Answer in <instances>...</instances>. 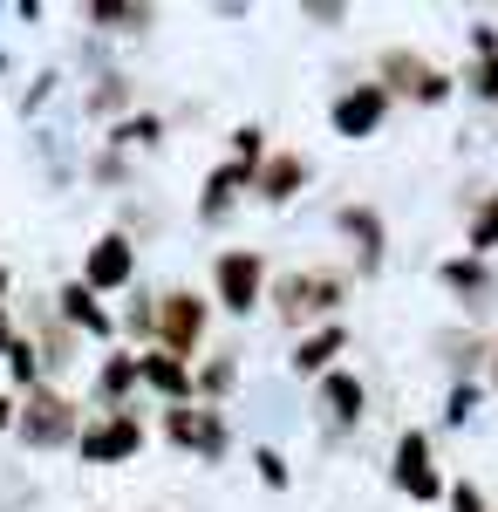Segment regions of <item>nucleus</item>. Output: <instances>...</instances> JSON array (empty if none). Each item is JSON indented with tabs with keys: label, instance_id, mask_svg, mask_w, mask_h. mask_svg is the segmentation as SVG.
I'll use <instances>...</instances> for the list:
<instances>
[{
	"label": "nucleus",
	"instance_id": "nucleus-4",
	"mask_svg": "<svg viewBox=\"0 0 498 512\" xmlns=\"http://www.w3.org/2000/svg\"><path fill=\"white\" fill-rule=\"evenodd\" d=\"M198 328H205V301L198 294H164V308H157V335H164V355H192Z\"/></svg>",
	"mask_w": 498,
	"mask_h": 512
},
{
	"label": "nucleus",
	"instance_id": "nucleus-2",
	"mask_svg": "<svg viewBox=\"0 0 498 512\" xmlns=\"http://www.w3.org/2000/svg\"><path fill=\"white\" fill-rule=\"evenodd\" d=\"M260 280H267V260L260 253H219V301L232 315H253L260 308Z\"/></svg>",
	"mask_w": 498,
	"mask_h": 512
},
{
	"label": "nucleus",
	"instance_id": "nucleus-18",
	"mask_svg": "<svg viewBox=\"0 0 498 512\" xmlns=\"http://www.w3.org/2000/svg\"><path fill=\"white\" fill-rule=\"evenodd\" d=\"M130 383H137V362H130V355H110V362H103V396L116 403V396L130 390Z\"/></svg>",
	"mask_w": 498,
	"mask_h": 512
},
{
	"label": "nucleus",
	"instance_id": "nucleus-1",
	"mask_svg": "<svg viewBox=\"0 0 498 512\" xmlns=\"http://www.w3.org/2000/svg\"><path fill=\"white\" fill-rule=\"evenodd\" d=\"M28 444H62V437H76V403L55 390H28V410L14 417Z\"/></svg>",
	"mask_w": 498,
	"mask_h": 512
},
{
	"label": "nucleus",
	"instance_id": "nucleus-25",
	"mask_svg": "<svg viewBox=\"0 0 498 512\" xmlns=\"http://www.w3.org/2000/svg\"><path fill=\"white\" fill-rule=\"evenodd\" d=\"M205 390H232V362H212L205 369Z\"/></svg>",
	"mask_w": 498,
	"mask_h": 512
},
{
	"label": "nucleus",
	"instance_id": "nucleus-21",
	"mask_svg": "<svg viewBox=\"0 0 498 512\" xmlns=\"http://www.w3.org/2000/svg\"><path fill=\"white\" fill-rule=\"evenodd\" d=\"M444 280H451V287H471V294H478V287H485V274H478V267H471V260H458V267H444Z\"/></svg>",
	"mask_w": 498,
	"mask_h": 512
},
{
	"label": "nucleus",
	"instance_id": "nucleus-23",
	"mask_svg": "<svg viewBox=\"0 0 498 512\" xmlns=\"http://www.w3.org/2000/svg\"><path fill=\"white\" fill-rule=\"evenodd\" d=\"M478 96H498V55L478 62Z\"/></svg>",
	"mask_w": 498,
	"mask_h": 512
},
{
	"label": "nucleus",
	"instance_id": "nucleus-6",
	"mask_svg": "<svg viewBox=\"0 0 498 512\" xmlns=\"http://www.w3.org/2000/svg\"><path fill=\"white\" fill-rule=\"evenodd\" d=\"M389 117V82H362L335 103V137H369Z\"/></svg>",
	"mask_w": 498,
	"mask_h": 512
},
{
	"label": "nucleus",
	"instance_id": "nucleus-29",
	"mask_svg": "<svg viewBox=\"0 0 498 512\" xmlns=\"http://www.w3.org/2000/svg\"><path fill=\"white\" fill-rule=\"evenodd\" d=\"M492 376H498V369H492Z\"/></svg>",
	"mask_w": 498,
	"mask_h": 512
},
{
	"label": "nucleus",
	"instance_id": "nucleus-17",
	"mask_svg": "<svg viewBox=\"0 0 498 512\" xmlns=\"http://www.w3.org/2000/svg\"><path fill=\"white\" fill-rule=\"evenodd\" d=\"M239 185H246V164H219V171L205 178V219H219V212H226V198L239 192Z\"/></svg>",
	"mask_w": 498,
	"mask_h": 512
},
{
	"label": "nucleus",
	"instance_id": "nucleus-16",
	"mask_svg": "<svg viewBox=\"0 0 498 512\" xmlns=\"http://www.w3.org/2000/svg\"><path fill=\"white\" fill-rule=\"evenodd\" d=\"M342 233H355V239H362V260H369V267L383 260V226H376V212L348 205V212H342Z\"/></svg>",
	"mask_w": 498,
	"mask_h": 512
},
{
	"label": "nucleus",
	"instance_id": "nucleus-28",
	"mask_svg": "<svg viewBox=\"0 0 498 512\" xmlns=\"http://www.w3.org/2000/svg\"><path fill=\"white\" fill-rule=\"evenodd\" d=\"M0 294H7V267H0Z\"/></svg>",
	"mask_w": 498,
	"mask_h": 512
},
{
	"label": "nucleus",
	"instance_id": "nucleus-3",
	"mask_svg": "<svg viewBox=\"0 0 498 512\" xmlns=\"http://www.w3.org/2000/svg\"><path fill=\"white\" fill-rule=\"evenodd\" d=\"M396 485L410 499H444V472L430 465V437L423 431H403V444H396Z\"/></svg>",
	"mask_w": 498,
	"mask_h": 512
},
{
	"label": "nucleus",
	"instance_id": "nucleus-20",
	"mask_svg": "<svg viewBox=\"0 0 498 512\" xmlns=\"http://www.w3.org/2000/svg\"><path fill=\"white\" fill-rule=\"evenodd\" d=\"M492 239H498V205H485L478 226H471V253H492Z\"/></svg>",
	"mask_w": 498,
	"mask_h": 512
},
{
	"label": "nucleus",
	"instance_id": "nucleus-22",
	"mask_svg": "<svg viewBox=\"0 0 498 512\" xmlns=\"http://www.w3.org/2000/svg\"><path fill=\"white\" fill-rule=\"evenodd\" d=\"M253 465H260V478H267V485H287V465H280V451H260Z\"/></svg>",
	"mask_w": 498,
	"mask_h": 512
},
{
	"label": "nucleus",
	"instance_id": "nucleus-15",
	"mask_svg": "<svg viewBox=\"0 0 498 512\" xmlns=\"http://www.w3.org/2000/svg\"><path fill=\"white\" fill-rule=\"evenodd\" d=\"M62 315L76 321V328H89V335H110V315H103V308H96V294H89V287H62Z\"/></svg>",
	"mask_w": 498,
	"mask_h": 512
},
{
	"label": "nucleus",
	"instance_id": "nucleus-19",
	"mask_svg": "<svg viewBox=\"0 0 498 512\" xmlns=\"http://www.w3.org/2000/svg\"><path fill=\"white\" fill-rule=\"evenodd\" d=\"M0 362H7V369H14V383H35V349H28V342H21V335H14V349L0 355Z\"/></svg>",
	"mask_w": 498,
	"mask_h": 512
},
{
	"label": "nucleus",
	"instance_id": "nucleus-27",
	"mask_svg": "<svg viewBox=\"0 0 498 512\" xmlns=\"http://www.w3.org/2000/svg\"><path fill=\"white\" fill-rule=\"evenodd\" d=\"M14 349V328H7V315H0V355Z\"/></svg>",
	"mask_w": 498,
	"mask_h": 512
},
{
	"label": "nucleus",
	"instance_id": "nucleus-13",
	"mask_svg": "<svg viewBox=\"0 0 498 512\" xmlns=\"http://www.w3.org/2000/svg\"><path fill=\"white\" fill-rule=\"evenodd\" d=\"M321 403L335 410V424H355V417H362V383H355L348 369H328V383H321Z\"/></svg>",
	"mask_w": 498,
	"mask_h": 512
},
{
	"label": "nucleus",
	"instance_id": "nucleus-12",
	"mask_svg": "<svg viewBox=\"0 0 498 512\" xmlns=\"http://www.w3.org/2000/svg\"><path fill=\"white\" fill-rule=\"evenodd\" d=\"M342 321H328V328H321V335H307L301 342V355H294V369H307V376H328V369H335V355H342Z\"/></svg>",
	"mask_w": 498,
	"mask_h": 512
},
{
	"label": "nucleus",
	"instance_id": "nucleus-7",
	"mask_svg": "<svg viewBox=\"0 0 498 512\" xmlns=\"http://www.w3.org/2000/svg\"><path fill=\"white\" fill-rule=\"evenodd\" d=\"M164 431H171V444H192V451H205V458H219L226 451V424H219V410H164Z\"/></svg>",
	"mask_w": 498,
	"mask_h": 512
},
{
	"label": "nucleus",
	"instance_id": "nucleus-9",
	"mask_svg": "<svg viewBox=\"0 0 498 512\" xmlns=\"http://www.w3.org/2000/svg\"><path fill=\"white\" fill-rule=\"evenodd\" d=\"M335 301H342V280H335V274H294V280H280V315H287V321L314 315V308H335Z\"/></svg>",
	"mask_w": 498,
	"mask_h": 512
},
{
	"label": "nucleus",
	"instance_id": "nucleus-10",
	"mask_svg": "<svg viewBox=\"0 0 498 512\" xmlns=\"http://www.w3.org/2000/svg\"><path fill=\"white\" fill-rule=\"evenodd\" d=\"M383 76H396V82H389V96H396V89H410V96H423V103H437V96L451 89V82L437 76V69H423L417 55H389V69H383Z\"/></svg>",
	"mask_w": 498,
	"mask_h": 512
},
{
	"label": "nucleus",
	"instance_id": "nucleus-5",
	"mask_svg": "<svg viewBox=\"0 0 498 512\" xmlns=\"http://www.w3.org/2000/svg\"><path fill=\"white\" fill-rule=\"evenodd\" d=\"M130 274H137L130 239H123V233H103L96 246H89V274H82V287H89V294H110V287H123Z\"/></svg>",
	"mask_w": 498,
	"mask_h": 512
},
{
	"label": "nucleus",
	"instance_id": "nucleus-24",
	"mask_svg": "<svg viewBox=\"0 0 498 512\" xmlns=\"http://www.w3.org/2000/svg\"><path fill=\"white\" fill-rule=\"evenodd\" d=\"M451 512H485V506H478V492H471V485H451Z\"/></svg>",
	"mask_w": 498,
	"mask_h": 512
},
{
	"label": "nucleus",
	"instance_id": "nucleus-26",
	"mask_svg": "<svg viewBox=\"0 0 498 512\" xmlns=\"http://www.w3.org/2000/svg\"><path fill=\"white\" fill-rule=\"evenodd\" d=\"M14 417H21V410H14V403H7V396H0V431H7V424H14Z\"/></svg>",
	"mask_w": 498,
	"mask_h": 512
},
{
	"label": "nucleus",
	"instance_id": "nucleus-11",
	"mask_svg": "<svg viewBox=\"0 0 498 512\" xmlns=\"http://www.w3.org/2000/svg\"><path fill=\"white\" fill-rule=\"evenodd\" d=\"M301 178H307V164L294 158V151H280V158L260 164V198H273V205H280V198L301 192Z\"/></svg>",
	"mask_w": 498,
	"mask_h": 512
},
{
	"label": "nucleus",
	"instance_id": "nucleus-8",
	"mask_svg": "<svg viewBox=\"0 0 498 512\" xmlns=\"http://www.w3.org/2000/svg\"><path fill=\"white\" fill-rule=\"evenodd\" d=\"M137 444H144L137 417H130V410H110V417H103L96 431L82 437V458H89V465H110V458H130Z\"/></svg>",
	"mask_w": 498,
	"mask_h": 512
},
{
	"label": "nucleus",
	"instance_id": "nucleus-14",
	"mask_svg": "<svg viewBox=\"0 0 498 512\" xmlns=\"http://www.w3.org/2000/svg\"><path fill=\"white\" fill-rule=\"evenodd\" d=\"M137 376H144V383H151V390H164V396H185L192 390V376H185V362H178V355H144V362H137Z\"/></svg>",
	"mask_w": 498,
	"mask_h": 512
}]
</instances>
